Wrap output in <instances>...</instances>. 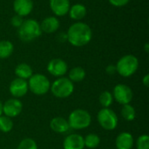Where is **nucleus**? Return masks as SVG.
Returning a JSON list of instances; mask_svg holds the SVG:
<instances>
[{
    "label": "nucleus",
    "mask_w": 149,
    "mask_h": 149,
    "mask_svg": "<svg viewBox=\"0 0 149 149\" xmlns=\"http://www.w3.org/2000/svg\"><path fill=\"white\" fill-rule=\"evenodd\" d=\"M66 40L75 47L88 45L93 38L92 28L85 22L78 21L71 24L67 30Z\"/></svg>",
    "instance_id": "1"
},
{
    "label": "nucleus",
    "mask_w": 149,
    "mask_h": 149,
    "mask_svg": "<svg viewBox=\"0 0 149 149\" xmlns=\"http://www.w3.org/2000/svg\"><path fill=\"white\" fill-rule=\"evenodd\" d=\"M42 34L40 24L33 18L24 20L23 24L17 28V36L24 43H30L39 38Z\"/></svg>",
    "instance_id": "2"
},
{
    "label": "nucleus",
    "mask_w": 149,
    "mask_h": 149,
    "mask_svg": "<svg viewBox=\"0 0 149 149\" xmlns=\"http://www.w3.org/2000/svg\"><path fill=\"white\" fill-rule=\"evenodd\" d=\"M116 72L124 78L133 76L139 68V59L133 54H127L121 57L115 65Z\"/></svg>",
    "instance_id": "3"
},
{
    "label": "nucleus",
    "mask_w": 149,
    "mask_h": 149,
    "mask_svg": "<svg viewBox=\"0 0 149 149\" xmlns=\"http://www.w3.org/2000/svg\"><path fill=\"white\" fill-rule=\"evenodd\" d=\"M67 120L71 129L83 130L91 125L92 116L86 110L78 108L69 114Z\"/></svg>",
    "instance_id": "4"
},
{
    "label": "nucleus",
    "mask_w": 149,
    "mask_h": 149,
    "mask_svg": "<svg viewBox=\"0 0 149 149\" xmlns=\"http://www.w3.org/2000/svg\"><path fill=\"white\" fill-rule=\"evenodd\" d=\"M50 91L58 99H65L70 97L74 92V84L66 77H60L51 84Z\"/></svg>",
    "instance_id": "5"
},
{
    "label": "nucleus",
    "mask_w": 149,
    "mask_h": 149,
    "mask_svg": "<svg viewBox=\"0 0 149 149\" xmlns=\"http://www.w3.org/2000/svg\"><path fill=\"white\" fill-rule=\"evenodd\" d=\"M27 82L29 90L35 95H45L50 91L51 82L49 79L42 73L32 74Z\"/></svg>",
    "instance_id": "6"
},
{
    "label": "nucleus",
    "mask_w": 149,
    "mask_h": 149,
    "mask_svg": "<svg viewBox=\"0 0 149 149\" xmlns=\"http://www.w3.org/2000/svg\"><path fill=\"white\" fill-rule=\"evenodd\" d=\"M97 120L100 126L107 131L114 130L119 123V119L116 113L109 107L101 108L98 112Z\"/></svg>",
    "instance_id": "7"
},
{
    "label": "nucleus",
    "mask_w": 149,
    "mask_h": 149,
    "mask_svg": "<svg viewBox=\"0 0 149 149\" xmlns=\"http://www.w3.org/2000/svg\"><path fill=\"white\" fill-rule=\"evenodd\" d=\"M113 97L116 102L120 105L130 104L134 98V93L130 86L126 84H118L114 86L113 91Z\"/></svg>",
    "instance_id": "8"
},
{
    "label": "nucleus",
    "mask_w": 149,
    "mask_h": 149,
    "mask_svg": "<svg viewBox=\"0 0 149 149\" xmlns=\"http://www.w3.org/2000/svg\"><path fill=\"white\" fill-rule=\"evenodd\" d=\"M23 111V103L17 98L7 100L3 104V114L9 118L18 116Z\"/></svg>",
    "instance_id": "9"
},
{
    "label": "nucleus",
    "mask_w": 149,
    "mask_h": 149,
    "mask_svg": "<svg viewBox=\"0 0 149 149\" xmlns=\"http://www.w3.org/2000/svg\"><path fill=\"white\" fill-rule=\"evenodd\" d=\"M67 71V63L62 58H52L47 64V72L56 78L64 77Z\"/></svg>",
    "instance_id": "10"
},
{
    "label": "nucleus",
    "mask_w": 149,
    "mask_h": 149,
    "mask_svg": "<svg viewBox=\"0 0 149 149\" xmlns=\"http://www.w3.org/2000/svg\"><path fill=\"white\" fill-rule=\"evenodd\" d=\"M9 91L10 93L13 96V98L19 99L21 97H24V95H26V93L29 91L27 80L19 78L14 79L10 83Z\"/></svg>",
    "instance_id": "11"
},
{
    "label": "nucleus",
    "mask_w": 149,
    "mask_h": 149,
    "mask_svg": "<svg viewBox=\"0 0 149 149\" xmlns=\"http://www.w3.org/2000/svg\"><path fill=\"white\" fill-rule=\"evenodd\" d=\"M71 5L70 0H49L50 9L57 17L67 15Z\"/></svg>",
    "instance_id": "12"
},
{
    "label": "nucleus",
    "mask_w": 149,
    "mask_h": 149,
    "mask_svg": "<svg viewBox=\"0 0 149 149\" xmlns=\"http://www.w3.org/2000/svg\"><path fill=\"white\" fill-rule=\"evenodd\" d=\"M34 8V3L32 0H14L13 10L15 14L23 17H27L31 13Z\"/></svg>",
    "instance_id": "13"
},
{
    "label": "nucleus",
    "mask_w": 149,
    "mask_h": 149,
    "mask_svg": "<svg viewBox=\"0 0 149 149\" xmlns=\"http://www.w3.org/2000/svg\"><path fill=\"white\" fill-rule=\"evenodd\" d=\"M64 149H84V137L78 134L67 135L63 141Z\"/></svg>",
    "instance_id": "14"
},
{
    "label": "nucleus",
    "mask_w": 149,
    "mask_h": 149,
    "mask_svg": "<svg viewBox=\"0 0 149 149\" xmlns=\"http://www.w3.org/2000/svg\"><path fill=\"white\" fill-rule=\"evenodd\" d=\"M60 26V22L58 18L55 16H49L45 17L40 23V28L42 33L45 32L46 34H52L56 32Z\"/></svg>",
    "instance_id": "15"
},
{
    "label": "nucleus",
    "mask_w": 149,
    "mask_h": 149,
    "mask_svg": "<svg viewBox=\"0 0 149 149\" xmlns=\"http://www.w3.org/2000/svg\"><path fill=\"white\" fill-rule=\"evenodd\" d=\"M134 145V136L128 132H122L116 137L115 146L117 149H133Z\"/></svg>",
    "instance_id": "16"
},
{
    "label": "nucleus",
    "mask_w": 149,
    "mask_h": 149,
    "mask_svg": "<svg viewBox=\"0 0 149 149\" xmlns=\"http://www.w3.org/2000/svg\"><path fill=\"white\" fill-rule=\"evenodd\" d=\"M51 129L57 134H65L71 128L68 120L63 117H55L50 121Z\"/></svg>",
    "instance_id": "17"
},
{
    "label": "nucleus",
    "mask_w": 149,
    "mask_h": 149,
    "mask_svg": "<svg viewBox=\"0 0 149 149\" xmlns=\"http://www.w3.org/2000/svg\"><path fill=\"white\" fill-rule=\"evenodd\" d=\"M86 14H87L86 7L83 3H77L70 6L67 15H69L71 19L78 22L82 20L86 16Z\"/></svg>",
    "instance_id": "18"
},
{
    "label": "nucleus",
    "mask_w": 149,
    "mask_h": 149,
    "mask_svg": "<svg viewBox=\"0 0 149 149\" xmlns=\"http://www.w3.org/2000/svg\"><path fill=\"white\" fill-rule=\"evenodd\" d=\"M14 72H15V75L17 76V78L25 79V80H28L33 74L32 68L31 67L30 65H28L26 63L18 64L15 67Z\"/></svg>",
    "instance_id": "19"
},
{
    "label": "nucleus",
    "mask_w": 149,
    "mask_h": 149,
    "mask_svg": "<svg viewBox=\"0 0 149 149\" xmlns=\"http://www.w3.org/2000/svg\"><path fill=\"white\" fill-rule=\"evenodd\" d=\"M86 72L85 69L81 66H75L69 71L68 79L72 82H81L85 79Z\"/></svg>",
    "instance_id": "20"
},
{
    "label": "nucleus",
    "mask_w": 149,
    "mask_h": 149,
    "mask_svg": "<svg viewBox=\"0 0 149 149\" xmlns=\"http://www.w3.org/2000/svg\"><path fill=\"white\" fill-rule=\"evenodd\" d=\"M14 52V45L9 40L0 41V59H5L11 56Z\"/></svg>",
    "instance_id": "21"
},
{
    "label": "nucleus",
    "mask_w": 149,
    "mask_h": 149,
    "mask_svg": "<svg viewBox=\"0 0 149 149\" xmlns=\"http://www.w3.org/2000/svg\"><path fill=\"white\" fill-rule=\"evenodd\" d=\"M120 114L122 118L127 121H133L136 117L135 108L131 104L123 105L120 110Z\"/></svg>",
    "instance_id": "22"
},
{
    "label": "nucleus",
    "mask_w": 149,
    "mask_h": 149,
    "mask_svg": "<svg viewBox=\"0 0 149 149\" xmlns=\"http://www.w3.org/2000/svg\"><path fill=\"white\" fill-rule=\"evenodd\" d=\"M100 144V138L96 134H88L86 137H84L85 148L94 149L98 148Z\"/></svg>",
    "instance_id": "23"
},
{
    "label": "nucleus",
    "mask_w": 149,
    "mask_h": 149,
    "mask_svg": "<svg viewBox=\"0 0 149 149\" xmlns=\"http://www.w3.org/2000/svg\"><path fill=\"white\" fill-rule=\"evenodd\" d=\"M99 101L103 108H108L113 102V93H110L109 91L102 92L99 97Z\"/></svg>",
    "instance_id": "24"
},
{
    "label": "nucleus",
    "mask_w": 149,
    "mask_h": 149,
    "mask_svg": "<svg viewBox=\"0 0 149 149\" xmlns=\"http://www.w3.org/2000/svg\"><path fill=\"white\" fill-rule=\"evenodd\" d=\"M13 128V121L11 118H9L3 114L0 116V131L3 133H9Z\"/></svg>",
    "instance_id": "25"
},
{
    "label": "nucleus",
    "mask_w": 149,
    "mask_h": 149,
    "mask_svg": "<svg viewBox=\"0 0 149 149\" xmlns=\"http://www.w3.org/2000/svg\"><path fill=\"white\" fill-rule=\"evenodd\" d=\"M17 149H38V144L33 139L25 138L19 142Z\"/></svg>",
    "instance_id": "26"
},
{
    "label": "nucleus",
    "mask_w": 149,
    "mask_h": 149,
    "mask_svg": "<svg viewBox=\"0 0 149 149\" xmlns=\"http://www.w3.org/2000/svg\"><path fill=\"white\" fill-rule=\"evenodd\" d=\"M137 149H149V137L148 134H142L136 141Z\"/></svg>",
    "instance_id": "27"
},
{
    "label": "nucleus",
    "mask_w": 149,
    "mask_h": 149,
    "mask_svg": "<svg viewBox=\"0 0 149 149\" xmlns=\"http://www.w3.org/2000/svg\"><path fill=\"white\" fill-rule=\"evenodd\" d=\"M24 20V19L23 17L15 14V15L11 17V19H10V24H11L13 27H15V28L17 29V28H19V27L21 26V24H23Z\"/></svg>",
    "instance_id": "28"
},
{
    "label": "nucleus",
    "mask_w": 149,
    "mask_h": 149,
    "mask_svg": "<svg viewBox=\"0 0 149 149\" xmlns=\"http://www.w3.org/2000/svg\"><path fill=\"white\" fill-rule=\"evenodd\" d=\"M108 2L113 7L120 8L126 6L130 2V0H108Z\"/></svg>",
    "instance_id": "29"
},
{
    "label": "nucleus",
    "mask_w": 149,
    "mask_h": 149,
    "mask_svg": "<svg viewBox=\"0 0 149 149\" xmlns=\"http://www.w3.org/2000/svg\"><path fill=\"white\" fill-rule=\"evenodd\" d=\"M106 72L107 74H110V75H113L116 72V67L115 65H109L106 67Z\"/></svg>",
    "instance_id": "30"
},
{
    "label": "nucleus",
    "mask_w": 149,
    "mask_h": 149,
    "mask_svg": "<svg viewBox=\"0 0 149 149\" xmlns=\"http://www.w3.org/2000/svg\"><path fill=\"white\" fill-rule=\"evenodd\" d=\"M142 84L144 86L146 87H148L149 86V74H146L143 79H142Z\"/></svg>",
    "instance_id": "31"
},
{
    "label": "nucleus",
    "mask_w": 149,
    "mask_h": 149,
    "mask_svg": "<svg viewBox=\"0 0 149 149\" xmlns=\"http://www.w3.org/2000/svg\"><path fill=\"white\" fill-rule=\"evenodd\" d=\"M144 50H145V52H146L147 53H148L149 52V44L148 43H146V44H145V45H144Z\"/></svg>",
    "instance_id": "32"
},
{
    "label": "nucleus",
    "mask_w": 149,
    "mask_h": 149,
    "mask_svg": "<svg viewBox=\"0 0 149 149\" xmlns=\"http://www.w3.org/2000/svg\"><path fill=\"white\" fill-rule=\"evenodd\" d=\"M3 114V102L0 100V116Z\"/></svg>",
    "instance_id": "33"
}]
</instances>
